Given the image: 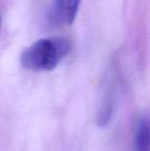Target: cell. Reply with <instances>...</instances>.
Here are the masks:
<instances>
[{
  "label": "cell",
  "instance_id": "obj_1",
  "mask_svg": "<svg viewBox=\"0 0 150 151\" xmlns=\"http://www.w3.org/2000/svg\"><path fill=\"white\" fill-rule=\"evenodd\" d=\"M71 42L64 37L42 38L21 54V65L33 71H52L69 54Z\"/></svg>",
  "mask_w": 150,
  "mask_h": 151
},
{
  "label": "cell",
  "instance_id": "obj_3",
  "mask_svg": "<svg viewBox=\"0 0 150 151\" xmlns=\"http://www.w3.org/2000/svg\"><path fill=\"white\" fill-rule=\"evenodd\" d=\"M133 151H150V118L142 117L137 124Z\"/></svg>",
  "mask_w": 150,
  "mask_h": 151
},
{
  "label": "cell",
  "instance_id": "obj_4",
  "mask_svg": "<svg viewBox=\"0 0 150 151\" xmlns=\"http://www.w3.org/2000/svg\"><path fill=\"white\" fill-rule=\"evenodd\" d=\"M0 27H1V18H0Z\"/></svg>",
  "mask_w": 150,
  "mask_h": 151
},
{
  "label": "cell",
  "instance_id": "obj_2",
  "mask_svg": "<svg viewBox=\"0 0 150 151\" xmlns=\"http://www.w3.org/2000/svg\"><path fill=\"white\" fill-rule=\"evenodd\" d=\"M80 0H54L49 13L50 22L57 27L72 24L79 10Z\"/></svg>",
  "mask_w": 150,
  "mask_h": 151
}]
</instances>
